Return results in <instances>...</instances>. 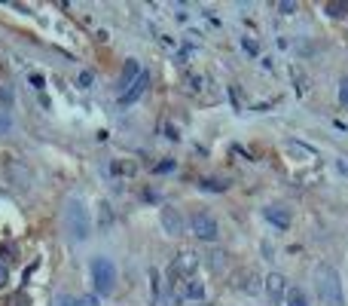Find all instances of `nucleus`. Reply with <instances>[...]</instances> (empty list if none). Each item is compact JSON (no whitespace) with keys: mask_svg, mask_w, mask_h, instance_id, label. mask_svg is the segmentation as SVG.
<instances>
[{"mask_svg":"<svg viewBox=\"0 0 348 306\" xmlns=\"http://www.w3.org/2000/svg\"><path fill=\"white\" fill-rule=\"evenodd\" d=\"M315 291H318L324 306H345L342 279L336 273V266H330V263H318L315 266Z\"/></svg>","mask_w":348,"mask_h":306,"instance_id":"1","label":"nucleus"},{"mask_svg":"<svg viewBox=\"0 0 348 306\" xmlns=\"http://www.w3.org/2000/svg\"><path fill=\"white\" fill-rule=\"evenodd\" d=\"M64 220H67V230L73 233V239H86L92 233V223H89V208L80 196H70L67 199V208H64Z\"/></svg>","mask_w":348,"mask_h":306,"instance_id":"2","label":"nucleus"},{"mask_svg":"<svg viewBox=\"0 0 348 306\" xmlns=\"http://www.w3.org/2000/svg\"><path fill=\"white\" fill-rule=\"evenodd\" d=\"M92 282H95V291L98 294H113L116 288V263L104 254L92 257Z\"/></svg>","mask_w":348,"mask_h":306,"instance_id":"3","label":"nucleus"},{"mask_svg":"<svg viewBox=\"0 0 348 306\" xmlns=\"http://www.w3.org/2000/svg\"><path fill=\"white\" fill-rule=\"evenodd\" d=\"M189 230L196 233L202 242H214L220 236V230H217V220L208 214V211H192L189 214Z\"/></svg>","mask_w":348,"mask_h":306,"instance_id":"4","label":"nucleus"},{"mask_svg":"<svg viewBox=\"0 0 348 306\" xmlns=\"http://www.w3.org/2000/svg\"><path fill=\"white\" fill-rule=\"evenodd\" d=\"M159 220H162V230H165L168 236H180V233H183V226H186L183 214H180L177 208H171V205H165V208L159 211Z\"/></svg>","mask_w":348,"mask_h":306,"instance_id":"5","label":"nucleus"},{"mask_svg":"<svg viewBox=\"0 0 348 306\" xmlns=\"http://www.w3.org/2000/svg\"><path fill=\"white\" fill-rule=\"evenodd\" d=\"M147 86H150V73H147V70H141V76H138V80H135V83H132L123 95H120V104H123V107H126V104H135V101L147 92Z\"/></svg>","mask_w":348,"mask_h":306,"instance_id":"6","label":"nucleus"},{"mask_svg":"<svg viewBox=\"0 0 348 306\" xmlns=\"http://www.w3.org/2000/svg\"><path fill=\"white\" fill-rule=\"evenodd\" d=\"M7 175H10V184H13L16 190H28V187H31V172H28L22 163L10 160V163H7Z\"/></svg>","mask_w":348,"mask_h":306,"instance_id":"7","label":"nucleus"},{"mask_svg":"<svg viewBox=\"0 0 348 306\" xmlns=\"http://www.w3.org/2000/svg\"><path fill=\"white\" fill-rule=\"evenodd\" d=\"M138 76H141V64H138L135 58H129V61H126V67H123V73H120V80H116V89H120V95H123V92H126L135 80H138Z\"/></svg>","mask_w":348,"mask_h":306,"instance_id":"8","label":"nucleus"},{"mask_svg":"<svg viewBox=\"0 0 348 306\" xmlns=\"http://www.w3.org/2000/svg\"><path fill=\"white\" fill-rule=\"evenodd\" d=\"M263 288H266L269 297H284V294H287V279H284L281 273H269V276L263 279Z\"/></svg>","mask_w":348,"mask_h":306,"instance_id":"9","label":"nucleus"},{"mask_svg":"<svg viewBox=\"0 0 348 306\" xmlns=\"http://www.w3.org/2000/svg\"><path fill=\"white\" fill-rule=\"evenodd\" d=\"M263 217H266L269 223H275L278 230H287V226H290V214H287L281 205H269V208H263Z\"/></svg>","mask_w":348,"mask_h":306,"instance_id":"10","label":"nucleus"},{"mask_svg":"<svg viewBox=\"0 0 348 306\" xmlns=\"http://www.w3.org/2000/svg\"><path fill=\"white\" fill-rule=\"evenodd\" d=\"M287 150L299 153V157H305V160H318V150L308 147V144H299V141H287Z\"/></svg>","mask_w":348,"mask_h":306,"instance_id":"11","label":"nucleus"},{"mask_svg":"<svg viewBox=\"0 0 348 306\" xmlns=\"http://www.w3.org/2000/svg\"><path fill=\"white\" fill-rule=\"evenodd\" d=\"M183 294H186L189 300H202V297H205V285H202L199 279H189L186 288H183Z\"/></svg>","mask_w":348,"mask_h":306,"instance_id":"12","label":"nucleus"},{"mask_svg":"<svg viewBox=\"0 0 348 306\" xmlns=\"http://www.w3.org/2000/svg\"><path fill=\"white\" fill-rule=\"evenodd\" d=\"M257 282H260L257 276L245 273V276H242V282H236V288H239V291H248V294H257V291H260V285H257Z\"/></svg>","mask_w":348,"mask_h":306,"instance_id":"13","label":"nucleus"},{"mask_svg":"<svg viewBox=\"0 0 348 306\" xmlns=\"http://www.w3.org/2000/svg\"><path fill=\"white\" fill-rule=\"evenodd\" d=\"M324 13H327L330 19H342V16L348 13V0H339V4H327Z\"/></svg>","mask_w":348,"mask_h":306,"instance_id":"14","label":"nucleus"},{"mask_svg":"<svg viewBox=\"0 0 348 306\" xmlns=\"http://www.w3.org/2000/svg\"><path fill=\"white\" fill-rule=\"evenodd\" d=\"M287 306H308V300H305V294L299 291V288H287Z\"/></svg>","mask_w":348,"mask_h":306,"instance_id":"15","label":"nucleus"},{"mask_svg":"<svg viewBox=\"0 0 348 306\" xmlns=\"http://www.w3.org/2000/svg\"><path fill=\"white\" fill-rule=\"evenodd\" d=\"M290 73H293V80H296V92H299V95H305V92H308V83H305L302 70H299V67H290Z\"/></svg>","mask_w":348,"mask_h":306,"instance_id":"16","label":"nucleus"},{"mask_svg":"<svg viewBox=\"0 0 348 306\" xmlns=\"http://www.w3.org/2000/svg\"><path fill=\"white\" fill-rule=\"evenodd\" d=\"M223 257H226L223 251H211L208 254V266H211V270H223Z\"/></svg>","mask_w":348,"mask_h":306,"instance_id":"17","label":"nucleus"},{"mask_svg":"<svg viewBox=\"0 0 348 306\" xmlns=\"http://www.w3.org/2000/svg\"><path fill=\"white\" fill-rule=\"evenodd\" d=\"M55 306H86V300H83V297H67V294H61Z\"/></svg>","mask_w":348,"mask_h":306,"instance_id":"18","label":"nucleus"},{"mask_svg":"<svg viewBox=\"0 0 348 306\" xmlns=\"http://www.w3.org/2000/svg\"><path fill=\"white\" fill-rule=\"evenodd\" d=\"M150 288H153V300H159V291H162V285H159V270H150Z\"/></svg>","mask_w":348,"mask_h":306,"instance_id":"19","label":"nucleus"},{"mask_svg":"<svg viewBox=\"0 0 348 306\" xmlns=\"http://www.w3.org/2000/svg\"><path fill=\"white\" fill-rule=\"evenodd\" d=\"M199 187H202V190H214V193H223V190H226V184H223V181H211V178H208V181H202Z\"/></svg>","mask_w":348,"mask_h":306,"instance_id":"20","label":"nucleus"},{"mask_svg":"<svg viewBox=\"0 0 348 306\" xmlns=\"http://www.w3.org/2000/svg\"><path fill=\"white\" fill-rule=\"evenodd\" d=\"M339 101L348 107V76H342V83H339Z\"/></svg>","mask_w":348,"mask_h":306,"instance_id":"21","label":"nucleus"},{"mask_svg":"<svg viewBox=\"0 0 348 306\" xmlns=\"http://www.w3.org/2000/svg\"><path fill=\"white\" fill-rule=\"evenodd\" d=\"M113 220V211H110V205L107 202H101V226H107Z\"/></svg>","mask_w":348,"mask_h":306,"instance_id":"22","label":"nucleus"},{"mask_svg":"<svg viewBox=\"0 0 348 306\" xmlns=\"http://www.w3.org/2000/svg\"><path fill=\"white\" fill-rule=\"evenodd\" d=\"M13 98H16L13 89H0V104H13Z\"/></svg>","mask_w":348,"mask_h":306,"instance_id":"23","label":"nucleus"},{"mask_svg":"<svg viewBox=\"0 0 348 306\" xmlns=\"http://www.w3.org/2000/svg\"><path fill=\"white\" fill-rule=\"evenodd\" d=\"M10 126H13V120L7 117V110H0V135H4V132H7Z\"/></svg>","mask_w":348,"mask_h":306,"instance_id":"24","label":"nucleus"},{"mask_svg":"<svg viewBox=\"0 0 348 306\" xmlns=\"http://www.w3.org/2000/svg\"><path fill=\"white\" fill-rule=\"evenodd\" d=\"M278 13L281 16H290V13H296V4L290 0V4H278Z\"/></svg>","mask_w":348,"mask_h":306,"instance_id":"25","label":"nucleus"},{"mask_svg":"<svg viewBox=\"0 0 348 306\" xmlns=\"http://www.w3.org/2000/svg\"><path fill=\"white\" fill-rule=\"evenodd\" d=\"M80 86H83V89H89V86H92V73H89V70H83V73H80Z\"/></svg>","mask_w":348,"mask_h":306,"instance_id":"26","label":"nucleus"},{"mask_svg":"<svg viewBox=\"0 0 348 306\" xmlns=\"http://www.w3.org/2000/svg\"><path fill=\"white\" fill-rule=\"evenodd\" d=\"M31 86L34 89H43V73H31Z\"/></svg>","mask_w":348,"mask_h":306,"instance_id":"27","label":"nucleus"},{"mask_svg":"<svg viewBox=\"0 0 348 306\" xmlns=\"http://www.w3.org/2000/svg\"><path fill=\"white\" fill-rule=\"evenodd\" d=\"M171 169H174V163H171V160H165V163H159V166H156V172H159V175H162V172H171Z\"/></svg>","mask_w":348,"mask_h":306,"instance_id":"28","label":"nucleus"},{"mask_svg":"<svg viewBox=\"0 0 348 306\" xmlns=\"http://www.w3.org/2000/svg\"><path fill=\"white\" fill-rule=\"evenodd\" d=\"M189 86L199 92V89H202V76H196V73H192V76H189Z\"/></svg>","mask_w":348,"mask_h":306,"instance_id":"29","label":"nucleus"},{"mask_svg":"<svg viewBox=\"0 0 348 306\" xmlns=\"http://www.w3.org/2000/svg\"><path fill=\"white\" fill-rule=\"evenodd\" d=\"M10 282V270H7V266H0V288H4Z\"/></svg>","mask_w":348,"mask_h":306,"instance_id":"30","label":"nucleus"},{"mask_svg":"<svg viewBox=\"0 0 348 306\" xmlns=\"http://www.w3.org/2000/svg\"><path fill=\"white\" fill-rule=\"evenodd\" d=\"M7 306H25V294H16V297L7 303Z\"/></svg>","mask_w":348,"mask_h":306,"instance_id":"31","label":"nucleus"},{"mask_svg":"<svg viewBox=\"0 0 348 306\" xmlns=\"http://www.w3.org/2000/svg\"><path fill=\"white\" fill-rule=\"evenodd\" d=\"M245 49H248L251 55H257V43H254V40H248V37H245Z\"/></svg>","mask_w":348,"mask_h":306,"instance_id":"32","label":"nucleus"},{"mask_svg":"<svg viewBox=\"0 0 348 306\" xmlns=\"http://www.w3.org/2000/svg\"><path fill=\"white\" fill-rule=\"evenodd\" d=\"M165 132H168V138H171V141H177V138H180V135H177V129H174V126H168V129H165Z\"/></svg>","mask_w":348,"mask_h":306,"instance_id":"33","label":"nucleus"}]
</instances>
